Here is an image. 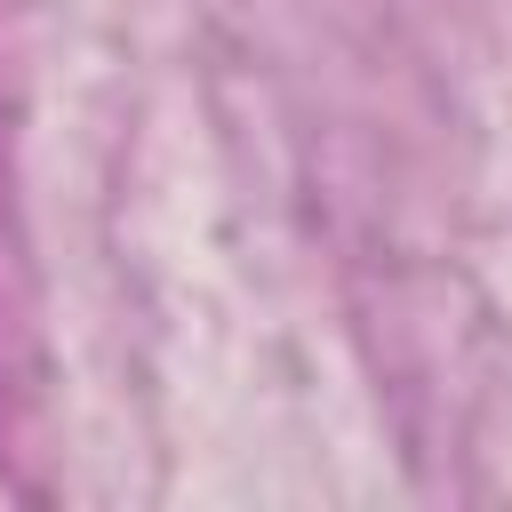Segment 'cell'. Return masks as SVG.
<instances>
[]
</instances>
